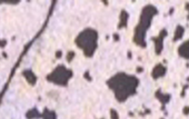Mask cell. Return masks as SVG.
Wrapping results in <instances>:
<instances>
[{
    "mask_svg": "<svg viewBox=\"0 0 189 119\" xmlns=\"http://www.w3.org/2000/svg\"><path fill=\"white\" fill-rule=\"evenodd\" d=\"M128 19H129V13L126 10H121L120 16H119V24H118V29L127 28L128 26Z\"/></svg>",
    "mask_w": 189,
    "mask_h": 119,
    "instance_id": "cell-9",
    "label": "cell"
},
{
    "mask_svg": "<svg viewBox=\"0 0 189 119\" xmlns=\"http://www.w3.org/2000/svg\"><path fill=\"white\" fill-rule=\"evenodd\" d=\"M160 119H164V118H160Z\"/></svg>",
    "mask_w": 189,
    "mask_h": 119,
    "instance_id": "cell-23",
    "label": "cell"
},
{
    "mask_svg": "<svg viewBox=\"0 0 189 119\" xmlns=\"http://www.w3.org/2000/svg\"><path fill=\"white\" fill-rule=\"evenodd\" d=\"M166 72H167V68L165 67L163 64H157L152 69V71H151V77H152V79H159L161 77H164L166 75Z\"/></svg>",
    "mask_w": 189,
    "mask_h": 119,
    "instance_id": "cell-6",
    "label": "cell"
},
{
    "mask_svg": "<svg viewBox=\"0 0 189 119\" xmlns=\"http://www.w3.org/2000/svg\"><path fill=\"white\" fill-rule=\"evenodd\" d=\"M184 34H185V28L181 25H178L176 27V30H175V35H174V39L172 41L176 43L178 40H180L182 37H184Z\"/></svg>",
    "mask_w": 189,
    "mask_h": 119,
    "instance_id": "cell-10",
    "label": "cell"
},
{
    "mask_svg": "<svg viewBox=\"0 0 189 119\" xmlns=\"http://www.w3.org/2000/svg\"><path fill=\"white\" fill-rule=\"evenodd\" d=\"M158 15V9L152 4H146L141 10L138 25L136 26L134 32V43L141 48L147 47L146 43V34L150 28L152 19Z\"/></svg>",
    "mask_w": 189,
    "mask_h": 119,
    "instance_id": "cell-2",
    "label": "cell"
},
{
    "mask_svg": "<svg viewBox=\"0 0 189 119\" xmlns=\"http://www.w3.org/2000/svg\"><path fill=\"white\" fill-rule=\"evenodd\" d=\"M84 78H85V79H86L87 81H91V80H93V78L90 77V75H89V71H86V72H85Z\"/></svg>",
    "mask_w": 189,
    "mask_h": 119,
    "instance_id": "cell-14",
    "label": "cell"
},
{
    "mask_svg": "<svg viewBox=\"0 0 189 119\" xmlns=\"http://www.w3.org/2000/svg\"><path fill=\"white\" fill-rule=\"evenodd\" d=\"M177 52H178V55L180 56L181 58L189 60V39L187 41H185V43H182L178 47Z\"/></svg>",
    "mask_w": 189,
    "mask_h": 119,
    "instance_id": "cell-8",
    "label": "cell"
},
{
    "mask_svg": "<svg viewBox=\"0 0 189 119\" xmlns=\"http://www.w3.org/2000/svg\"><path fill=\"white\" fill-rule=\"evenodd\" d=\"M113 40H115V41H119V39H120V36H119L117 32H115V34L113 35Z\"/></svg>",
    "mask_w": 189,
    "mask_h": 119,
    "instance_id": "cell-17",
    "label": "cell"
},
{
    "mask_svg": "<svg viewBox=\"0 0 189 119\" xmlns=\"http://www.w3.org/2000/svg\"><path fill=\"white\" fill-rule=\"evenodd\" d=\"M182 112H184V115L188 116L189 115V106H185V107H184V109H182Z\"/></svg>",
    "mask_w": 189,
    "mask_h": 119,
    "instance_id": "cell-16",
    "label": "cell"
},
{
    "mask_svg": "<svg viewBox=\"0 0 189 119\" xmlns=\"http://www.w3.org/2000/svg\"><path fill=\"white\" fill-rule=\"evenodd\" d=\"M72 76H74L72 70L66 68L63 65H60L51 72L50 75H48L47 80L51 81V82L59 86H67L68 81L71 79Z\"/></svg>",
    "mask_w": 189,
    "mask_h": 119,
    "instance_id": "cell-4",
    "label": "cell"
},
{
    "mask_svg": "<svg viewBox=\"0 0 189 119\" xmlns=\"http://www.w3.org/2000/svg\"><path fill=\"white\" fill-rule=\"evenodd\" d=\"M43 119H57V115H56V112H54V111H49L48 109H45Z\"/></svg>",
    "mask_w": 189,
    "mask_h": 119,
    "instance_id": "cell-11",
    "label": "cell"
},
{
    "mask_svg": "<svg viewBox=\"0 0 189 119\" xmlns=\"http://www.w3.org/2000/svg\"><path fill=\"white\" fill-rule=\"evenodd\" d=\"M137 72H143V67H138V68H137Z\"/></svg>",
    "mask_w": 189,
    "mask_h": 119,
    "instance_id": "cell-20",
    "label": "cell"
},
{
    "mask_svg": "<svg viewBox=\"0 0 189 119\" xmlns=\"http://www.w3.org/2000/svg\"><path fill=\"white\" fill-rule=\"evenodd\" d=\"M61 55H63V52H61L60 50H58L57 52H56V57H57V58H60V57H61Z\"/></svg>",
    "mask_w": 189,
    "mask_h": 119,
    "instance_id": "cell-19",
    "label": "cell"
},
{
    "mask_svg": "<svg viewBox=\"0 0 189 119\" xmlns=\"http://www.w3.org/2000/svg\"><path fill=\"white\" fill-rule=\"evenodd\" d=\"M75 43L87 58H91L98 48V32L93 28H86L77 36Z\"/></svg>",
    "mask_w": 189,
    "mask_h": 119,
    "instance_id": "cell-3",
    "label": "cell"
},
{
    "mask_svg": "<svg viewBox=\"0 0 189 119\" xmlns=\"http://www.w3.org/2000/svg\"><path fill=\"white\" fill-rule=\"evenodd\" d=\"M189 88V85L187 84V85H185L184 86V88H182V91H181V97H185V94H186V89H188Z\"/></svg>",
    "mask_w": 189,
    "mask_h": 119,
    "instance_id": "cell-15",
    "label": "cell"
},
{
    "mask_svg": "<svg viewBox=\"0 0 189 119\" xmlns=\"http://www.w3.org/2000/svg\"><path fill=\"white\" fill-rule=\"evenodd\" d=\"M74 58H75V52L74 51H69L67 54V61L68 62H71Z\"/></svg>",
    "mask_w": 189,
    "mask_h": 119,
    "instance_id": "cell-13",
    "label": "cell"
},
{
    "mask_svg": "<svg viewBox=\"0 0 189 119\" xmlns=\"http://www.w3.org/2000/svg\"><path fill=\"white\" fill-rule=\"evenodd\" d=\"M155 97L159 100L160 102H161V109L163 110H165V106L168 104L169 101H170V98H171V96L169 94H164L163 91H161V89H158L157 91H156L155 94Z\"/></svg>",
    "mask_w": 189,
    "mask_h": 119,
    "instance_id": "cell-7",
    "label": "cell"
},
{
    "mask_svg": "<svg viewBox=\"0 0 189 119\" xmlns=\"http://www.w3.org/2000/svg\"><path fill=\"white\" fill-rule=\"evenodd\" d=\"M128 58L131 59V51H128Z\"/></svg>",
    "mask_w": 189,
    "mask_h": 119,
    "instance_id": "cell-21",
    "label": "cell"
},
{
    "mask_svg": "<svg viewBox=\"0 0 189 119\" xmlns=\"http://www.w3.org/2000/svg\"><path fill=\"white\" fill-rule=\"evenodd\" d=\"M168 36V31L167 29H161L160 30L159 35L157 36V37H152L151 38V41H154L155 43V52L156 55H161V52H163V49H164V40L165 38Z\"/></svg>",
    "mask_w": 189,
    "mask_h": 119,
    "instance_id": "cell-5",
    "label": "cell"
},
{
    "mask_svg": "<svg viewBox=\"0 0 189 119\" xmlns=\"http://www.w3.org/2000/svg\"><path fill=\"white\" fill-rule=\"evenodd\" d=\"M107 86L113 90L115 98L119 102H125L131 96L136 95L139 86V79L126 72H118L107 80Z\"/></svg>",
    "mask_w": 189,
    "mask_h": 119,
    "instance_id": "cell-1",
    "label": "cell"
},
{
    "mask_svg": "<svg viewBox=\"0 0 189 119\" xmlns=\"http://www.w3.org/2000/svg\"><path fill=\"white\" fill-rule=\"evenodd\" d=\"M187 80H188V82H189V77H188V79H187Z\"/></svg>",
    "mask_w": 189,
    "mask_h": 119,
    "instance_id": "cell-22",
    "label": "cell"
},
{
    "mask_svg": "<svg viewBox=\"0 0 189 119\" xmlns=\"http://www.w3.org/2000/svg\"><path fill=\"white\" fill-rule=\"evenodd\" d=\"M110 118L111 119H119V115H118L117 110H115L113 108L110 109Z\"/></svg>",
    "mask_w": 189,
    "mask_h": 119,
    "instance_id": "cell-12",
    "label": "cell"
},
{
    "mask_svg": "<svg viewBox=\"0 0 189 119\" xmlns=\"http://www.w3.org/2000/svg\"><path fill=\"white\" fill-rule=\"evenodd\" d=\"M185 7H186V9L188 10V16H187V20H189V2H186Z\"/></svg>",
    "mask_w": 189,
    "mask_h": 119,
    "instance_id": "cell-18",
    "label": "cell"
}]
</instances>
